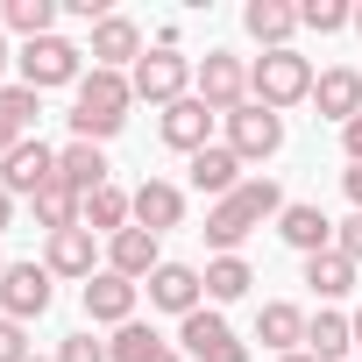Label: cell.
<instances>
[{
    "label": "cell",
    "mask_w": 362,
    "mask_h": 362,
    "mask_svg": "<svg viewBox=\"0 0 362 362\" xmlns=\"http://www.w3.org/2000/svg\"><path fill=\"white\" fill-rule=\"evenodd\" d=\"M50 313V270L43 263H8L0 277V320H36Z\"/></svg>",
    "instance_id": "8"
},
{
    "label": "cell",
    "mask_w": 362,
    "mask_h": 362,
    "mask_svg": "<svg viewBox=\"0 0 362 362\" xmlns=\"http://www.w3.org/2000/svg\"><path fill=\"white\" fill-rule=\"evenodd\" d=\"M57 177L86 199V192H100V185H114L107 177V156H100V142H71V149H57Z\"/></svg>",
    "instance_id": "19"
},
{
    "label": "cell",
    "mask_w": 362,
    "mask_h": 362,
    "mask_svg": "<svg viewBox=\"0 0 362 362\" xmlns=\"http://www.w3.org/2000/svg\"><path fill=\"white\" fill-rule=\"evenodd\" d=\"M334 249H341L348 263H362V214H348V221L334 228Z\"/></svg>",
    "instance_id": "35"
},
{
    "label": "cell",
    "mask_w": 362,
    "mask_h": 362,
    "mask_svg": "<svg viewBox=\"0 0 362 362\" xmlns=\"http://www.w3.org/2000/svg\"><path fill=\"white\" fill-rule=\"evenodd\" d=\"M313 107H320L327 121H341V128H348V121L362 114V71H348V64L320 71V78H313Z\"/></svg>",
    "instance_id": "15"
},
{
    "label": "cell",
    "mask_w": 362,
    "mask_h": 362,
    "mask_svg": "<svg viewBox=\"0 0 362 362\" xmlns=\"http://www.w3.org/2000/svg\"><path fill=\"white\" fill-rule=\"evenodd\" d=\"M50 177H57V149H50V142H36V135H29V142H15V149H8V163H0V185L22 192V199H36Z\"/></svg>",
    "instance_id": "10"
},
{
    "label": "cell",
    "mask_w": 362,
    "mask_h": 362,
    "mask_svg": "<svg viewBox=\"0 0 362 362\" xmlns=\"http://www.w3.org/2000/svg\"><path fill=\"white\" fill-rule=\"evenodd\" d=\"M192 93H199L214 114H235V107H249V100H242V93H249V64H242V57H228V50H206V64H199Z\"/></svg>",
    "instance_id": "6"
},
{
    "label": "cell",
    "mask_w": 362,
    "mask_h": 362,
    "mask_svg": "<svg viewBox=\"0 0 362 362\" xmlns=\"http://www.w3.org/2000/svg\"><path fill=\"white\" fill-rule=\"evenodd\" d=\"M0 362H36V355H29V334H22V320H0Z\"/></svg>",
    "instance_id": "34"
},
{
    "label": "cell",
    "mask_w": 362,
    "mask_h": 362,
    "mask_svg": "<svg viewBox=\"0 0 362 362\" xmlns=\"http://www.w3.org/2000/svg\"><path fill=\"white\" fill-rule=\"evenodd\" d=\"M355 29H362V8H355Z\"/></svg>",
    "instance_id": "43"
},
{
    "label": "cell",
    "mask_w": 362,
    "mask_h": 362,
    "mask_svg": "<svg viewBox=\"0 0 362 362\" xmlns=\"http://www.w3.org/2000/svg\"><path fill=\"white\" fill-rule=\"evenodd\" d=\"M8 214H15V192H8V185H0V228H8Z\"/></svg>",
    "instance_id": "38"
},
{
    "label": "cell",
    "mask_w": 362,
    "mask_h": 362,
    "mask_svg": "<svg viewBox=\"0 0 362 362\" xmlns=\"http://www.w3.org/2000/svg\"><path fill=\"white\" fill-rule=\"evenodd\" d=\"M249 93H256V107L284 114V107L313 100V64H305L298 50H263V57L249 64Z\"/></svg>",
    "instance_id": "3"
},
{
    "label": "cell",
    "mask_w": 362,
    "mask_h": 362,
    "mask_svg": "<svg viewBox=\"0 0 362 362\" xmlns=\"http://www.w3.org/2000/svg\"><path fill=\"white\" fill-rule=\"evenodd\" d=\"M277 235H284L298 256H327V249H334V221H327L320 206H284V214H277Z\"/></svg>",
    "instance_id": "18"
},
{
    "label": "cell",
    "mask_w": 362,
    "mask_h": 362,
    "mask_svg": "<svg viewBox=\"0 0 362 362\" xmlns=\"http://www.w3.org/2000/svg\"><path fill=\"white\" fill-rule=\"evenodd\" d=\"M242 29L263 43V50H291V29H298V8H284V0H249Z\"/></svg>",
    "instance_id": "20"
},
{
    "label": "cell",
    "mask_w": 362,
    "mask_h": 362,
    "mask_svg": "<svg viewBox=\"0 0 362 362\" xmlns=\"http://www.w3.org/2000/svg\"><path fill=\"white\" fill-rule=\"evenodd\" d=\"M305 284H313L320 298H341V291H355V263H348L341 249H327V256H305Z\"/></svg>",
    "instance_id": "28"
},
{
    "label": "cell",
    "mask_w": 362,
    "mask_h": 362,
    "mask_svg": "<svg viewBox=\"0 0 362 362\" xmlns=\"http://www.w3.org/2000/svg\"><path fill=\"white\" fill-rule=\"evenodd\" d=\"M177 341H185L199 362H249V348L228 334V320L214 313V305H199V313H185V327H177Z\"/></svg>",
    "instance_id": "9"
},
{
    "label": "cell",
    "mask_w": 362,
    "mask_h": 362,
    "mask_svg": "<svg viewBox=\"0 0 362 362\" xmlns=\"http://www.w3.org/2000/svg\"><path fill=\"white\" fill-rule=\"evenodd\" d=\"M15 64H22V86H29V93H50V86H71V78H78L86 50L64 43V36H36V43H22Z\"/></svg>",
    "instance_id": "4"
},
{
    "label": "cell",
    "mask_w": 362,
    "mask_h": 362,
    "mask_svg": "<svg viewBox=\"0 0 362 362\" xmlns=\"http://www.w3.org/2000/svg\"><path fill=\"white\" fill-rule=\"evenodd\" d=\"M199 277H206V298H214V305H228V298H242V291H249V284H256V277H249V263H242V256H214V263H206V270H199Z\"/></svg>",
    "instance_id": "30"
},
{
    "label": "cell",
    "mask_w": 362,
    "mask_h": 362,
    "mask_svg": "<svg viewBox=\"0 0 362 362\" xmlns=\"http://www.w3.org/2000/svg\"><path fill=\"white\" fill-rule=\"evenodd\" d=\"M107 270L128 277V284H135V277H156V270H163V263H156V235H149V228H121V235L107 242Z\"/></svg>",
    "instance_id": "16"
},
{
    "label": "cell",
    "mask_w": 362,
    "mask_h": 362,
    "mask_svg": "<svg viewBox=\"0 0 362 362\" xmlns=\"http://www.w3.org/2000/svg\"><path fill=\"white\" fill-rule=\"evenodd\" d=\"M341 142H348V163H362V114H355V121L341 128Z\"/></svg>",
    "instance_id": "36"
},
{
    "label": "cell",
    "mask_w": 362,
    "mask_h": 362,
    "mask_svg": "<svg viewBox=\"0 0 362 362\" xmlns=\"http://www.w3.org/2000/svg\"><path fill=\"white\" fill-rule=\"evenodd\" d=\"M0 71H8V43H0Z\"/></svg>",
    "instance_id": "40"
},
{
    "label": "cell",
    "mask_w": 362,
    "mask_h": 362,
    "mask_svg": "<svg viewBox=\"0 0 362 362\" xmlns=\"http://www.w3.org/2000/svg\"><path fill=\"white\" fill-rule=\"evenodd\" d=\"M86 313H93L100 327H128V320H135V284L114 277V270H93V277H86Z\"/></svg>",
    "instance_id": "14"
},
{
    "label": "cell",
    "mask_w": 362,
    "mask_h": 362,
    "mask_svg": "<svg viewBox=\"0 0 362 362\" xmlns=\"http://www.w3.org/2000/svg\"><path fill=\"white\" fill-rule=\"evenodd\" d=\"M43 270H50V277H93V228H64V235H50Z\"/></svg>",
    "instance_id": "21"
},
{
    "label": "cell",
    "mask_w": 362,
    "mask_h": 362,
    "mask_svg": "<svg viewBox=\"0 0 362 362\" xmlns=\"http://www.w3.org/2000/svg\"><path fill=\"white\" fill-rule=\"evenodd\" d=\"M128 100H135V86H128L121 71H93V78H78V107H71L78 142H107V135L128 121Z\"/></svg>",
    "instance_id": "2"
},
{
    "label": "cell",
    "mask_w": 362,
    "mask_h": 362,
    "mask_svg": "<svg viewBox=\"0 0 362 362\" xmlns=\"http://www.w3.org/2000/svg\"><path fill=\"white\" fill-rule=\"evenodd\" d=\"M206 128H214V107H206L199 93H185L177 107H163V121H156V135H163L170 149H185V156L206 149Z\"/></svg>",
    "instance_id": "11"
},
{
    "label": "cell",
    "mask_w": 362,
    "mask_h": 362,
    "mask_svg": "<svg viewBox=\"0 0 362 362\" xmlns=\"http://www.w3.org/2000/svg\"><path fill=\"white\" fill-rule=\"evenodd\" d=\"M277 214H284V192L270 185V177H242V192H228V199L206 214V242H214L221 256H235V242L256 235V228L277 221Z\"/></svg>",
    "instance_id": "1"
},
{
    "label": "cell",
    "mask_w": 362,
    "mask_h": 362,
    "mask_svg": "<svg viewBox=\"0 0 362 362\" xmlns=\"http://www.w3.org/2000/svg\"><path fill=\"white\" fill-rule=\"evenodd\" d=\"M284 362H320V355H305V348H291V355H284Z\"/></svg>",
    "instance_id": "39"
},
{
    "label": "cell",
    "mask_w": 362,
    "mask_h": 362,
    "mask_svg": "<svg viewBox=\"0 0 362 362\" xmlns=\"http://www.w3.org/2000/svg\"><path fill=\"white\" fill-rule=\"evenodd\" d=\"M114 362H177V348H170L163 334H149V327L128 320V327L114 334Z\"/></svg>",
    "instance_id": "29"
},
{
    "label": "cell",
    "mask_w": 362,
    "mask_h": 362,
    "mask_svg": "<svg viewBox=\"0 0 362 362\" xmlns=\"http://www.w3.org/2000/svg\"><path fill=\"white\" fill-rule=\"evenodd\" d=\"M192 78H199V71L177 57V50H149V57L135 64V78H128V86H135V100H149V107H177Z\"/></svg>",
    "instance_id": "5"
},
{
    "label": "cell",
    "mask_w": 362,
    "mask_h": 362,
    "mask_svg": "<svg viewBox=\"0 0 362 362\" xmlns=\"http://www.w3.org/2000/svg\"><path fill=\"white\" fill-rule=\"evenodd\" d=\"M121 64H142V29L128 15H107L93 29V71H121Z\"/></svg>",
    "instance_id": "13"
},
{
    "label": "cell",
    "mask_w": 362,
    "mask_h": 362,
    "mask_svg": "<svg viewBox=\"0 0 362 362\" xmlns=\"http://www.w3.org/2000/svg\"><path fill=\"white\" fill-rule=\"evenodd\" d=\"M199 298H206V277L192 270V263H163L156 277H149V305H163V313H199Z\"/></svg>",
    "instance_id": "12"
},
{
    "label": "cell",
    "mask_w": 362,
    "mask_h": 362,
    "mask_svg": "<svg viewBox=\"0 0 362 362\" xmlns=\"http://www.w3.org/2000/svg\"><path fill=\"white\" fill-rule=\"evenodd\" d=\"M341 185H348V199H355V214H362V163H348V170H341Z\"/></svg>",
    "instance_id": "37"
},
{
    "label": "cell",
    "mask_w": 362,
    "mask_h": 362,
    "mask_svg": "<svg viewBox=\"0 0 362 362\" xmlns=\"http://www.w3.org/2000/svg\"><path fill=\"white\" fill-rule=\"evenodd\" d=\"M50 22H57V0H8V29H22L29 43L50 36Z\"/></svg>",
    "instance_id": "31"
},
{
    "label": "cell",
    "mask_w": 362,
    "mask_h": 362,
    "mask_svg": "<svg viewBox=\"0 0 362 362\" xmlns=\"http://www.w3.org/2000/svg\"><path fill=\"white\" fill-rule=\"evenodd\" d=\"M348 22H355V8H341V0H305L298 8V29H320V36H334Z\"/></svg>",
    "instance_id": "32"
},
{
    "label": "cell",
    "mask_w": 362,
    "mask_h": 362,
    "mask_svg": "<svg viewBox=\"0 0 362 362\" xmlns=\"http://www.w3.org/2000/svg\"><path fill=\"white\" fill-rule=\"evenodd\" d=\"M57 362H114V348H100L93 334H64V348H57Z\"/></svg>",
    "instance_id": "33"
},
{
    "label": "cell",
    "mask_w": 362,
    "mask_h": 362,
    "mask_svg": "<svg viewBox=\"0 0 362 362\" xmlns=\"http://www.w3.org/2000/svg\"><path fill=\"white\" fill-rule=\"evenodd\" d=\"M355 341H362V313H355Z\"/></svg>",
    "instance_id": "41"
},
{
    "label": "cell",
    "mask_w": 362,
    "mask_h": 362,
    "mask_svg": "<svg viewBox=\"0 0 362 362\" xmlns=\"http://www.w3.org/2000/svg\"><path fill=\"white\" fill-rule=\"evenodd\" d=\"M29 206H36V221H43L50 235H64V228H78V214H86V199H78V192L64 185V177H50V185H43V192H36Z\"/></svg>",
    "instance_id": "26"
},
{
    "label": "cell",
    "mask_w": 362,
    "mask_h": 362,
    "mask_svg": "<svg viewBox=\"0 0 362 362\" xmlns=\"http://www.w3.org/2000/svg\"><path fill=\"white\" fill-rule=\"evenodd\" d=\"M0 277H8V256H0Z\"/></svg>",
    "instance_id": "42"
},
{
    "label": "cell",
    "mask_w": 362,
    "mask_h": 362,
    "mask_svg": "<svg viewBox=\"0 0 362 362\" xmlns=\"http://www.w3.org/2000/svg\"><path fill=\"white\" fill-rule=\"evenodd\" d=\"M128 214H135V192H121V185H100V192H86V214H78V228H93V235H121V228H128Z\"/></svg>",
    "instance_id": "23"
},
{
    "label": "cell",
    "mask_w": 362,
    "mask_h": 362,
    "mask_svg": "<svg viewBox=\"0 0 362 362\" xmlns=\"http://www.w3.org/2000/svg\"><path fill=\"white\" fill-rule=\"evenodd\" d=\"M256 341H263V348H284V355H291V348L305 341V313H298L291 298L263 305V313H256Z\"/></svg>",
    "instance_id": "25"
},
{
    "label": "cell",
    "mask_w": 362,
    "mask_h": 362,
    "mask_svg": "<svg viewBox=\"0 0 362 362\" xmlns=\"http://www.w3.org/2000/svg\"><path fill=\"white\" fill-rule=\"evenodd\" d=\"M177 221H185V192L163 185V177H142V185H135V228L163 235V228H177Z\"/></svg>",
    "instance_id": "17"
},
{
    "label": "cell",
    "mask_w": 362,
    "mask_h": 362,
    "mask_svg": "<svg viewBox=\"0 0 362 362\" xmlns=\"http://www.w3.org/2000/svg\"><path fill=\"white\" fill-rule=\"evenodd\" d=\"M29 121H36V93L29 86H0V163H8L15 142H29Z\"/></svg>",
    "instance_id": "24"
},
{
    "label": "cell",
    "mask_w": 362,
    "mask_h": 362,
    "mask_svg": "<svg viewBox=\"0 0 362 362\" xmlns=\"http://www.w3.org/2000/svg\"><path fill=\"white\" fill-rule=\"evenodd\" d=\"M277 142H284V121L270 114V107H235L228 114V149L242 156V163H263V156H277Z\"/></svg>",
    "instance_id": "7"
},
{
    "label": "cell",
    "mask_w": 362,
    "mask_h": 362,
    "mask_svg": "<svg viewBox=\"0 0 362 362\" xmlns=\"http://www.w3.org/2000/svg\"><path fill=\"white\" fill-rule=\"evenodd\" d=\"M355 348V320H341V313H320V320H305V355H320V362H341Z\"/></svg>",
    "instance_id": "27"
},
{
    "label": "cell",
    "mask_w": 362,
    "mask_h": 362,
    "mask_svg": "<svg viewBox=\"0 0 362 362\" xmlns=\"http://www.w3.org/2000/svg\"><path fill=\"white\" fill-rule=\"evenodd\" d=\"M192 185H199V192H214V199L242 192V156H235V149H214V142H206V149L192 156Z\"/></svg>",
    "instance_id": "22"
}]
</instances>
